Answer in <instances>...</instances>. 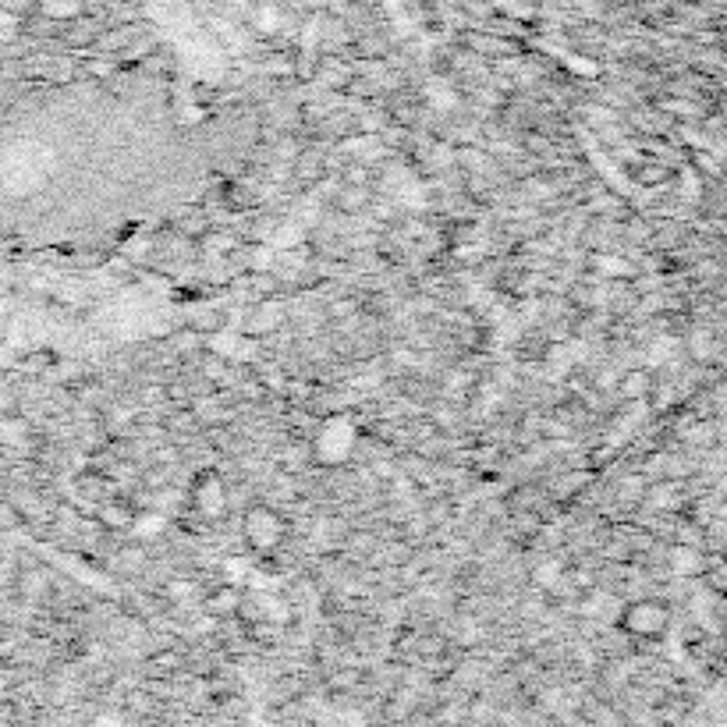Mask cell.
Listing matches in <instances>:
<instances>
[{"label": "cell", "instance_id": "obj_3", "mask_svg": "<svg viewBox=\"0 0 727 727\" xmlns=\"http://www.w3.org/2000/svg\"><path fill=\"white\" fill-rule=\"evenodd\" d=\"M242 536L256 554H270L284 543V518L274 508H249L242 518Z\"/></svg>", "mask_w": 727, "mask_h": 727}, {"label": "cell", "instance_id": "obj_4", "mask_svg": "<svg viewBox=\"0 0 727 727\" xmlns=\"http://www.w3.org/2000/svg\"><path fill=\"white\" fill-rule=\"evenodd\" d=\"M196 508L203 515H220L227 508V486L217 476H203L196 483Z\"/></svg>", "mask_w": 727, "mask_h": 727}, {"label": "cell", "instance_id": "obj_10", "mask_svg": "<svg viewBox=\"0 0 727 727\" xmlns=\"http://www.w3.org/2000/svg\"><path fill=\"white\" fill-rule=\"evenodd\" d=\"M171 593H174V600H188V593H192V586H188V582H174V586H171Z\"/></svg>", "mask_w": 727, "mask_h": 727}, {"label": "cell", "instance_id": "obj_5", "mask_svg": "<svg viewBox=\"0 0 727 727\" xmlns=\"http://www.w3.org/2000/svg\"><path fill=\"white\" fill-rule=\"evenodd\" d=\"M164 529H167V515H160V511H142V515H135L132 536H139V540H153V536H160Z\"/></svg>", "mask_w": 727, "mask_h": 727}, {"label": "cell", "instance_id": "obj_1", "mask_svg": "<svg viewBox=\"0 0 727 727\" xmlns=\"http://www.w3.org/2000/svg\"><path fill=\"white\" fill-rule=\"evenodd\" d=\"M621 628L635 639H660L671 625V610H667L664 600H632L625 610H621Z\"/></svg>", "mask_w": 727, "mask_h": 727}, {"label": "cell", "instance_id": "obj_9", "mask_svg": "<svg viewBox=\"0 0 727 727\" xmlns=\"http://www.w3.org/2000/svg\"><path fill=\"white\" fill-rule=\"evenodd\" d=\"M206 607H210L213 614H231V610H238V593L235 589H220L217 596L206 600Z\"/></svg>", "mask_w": 727, "mask_h": 727}, {"label": "cell", "instance_id": "obj_7", "mask_svg": "<svg viewBox=\"0 0 727 727\" xmlns=\"http://www.w3.org/2000/svg\"><path fill=\"white\" fill-rule=\"evenodd\" d=\"M649 387H653V384H649V373H646V369H632V373H625V376H621V394H625V398H646V394H649Z\"/></svg>", "mask_w": 727, "mask_h": 727}, {"label": "cell", "instance_id": "obj_8", "mask_svg": "<svg viewBox=\"0 0 727 727\" xmlns=\"http://www.w3.org/2000/svg\"><path fill=\"white\" fill-rule=\"evenodd\" d=\"M671 564H674V571H678V575H699V571H703V557H699L696 550H688V547L674 550Z\"/></svg>", "mask_w": 727, "mask_h": 727}, {"label": "cell", "instance_id": "obj_2", "mask_svg": "<svg viewBox=\"0 0 727 727\" xmlns=\"http://www.w3.org/2000/svg\"><path fill=\"white\" fill-rule=\"evenodd\" d=\"M355 440H359V430H355L352 419L344 415H334L320 426L316 433V462L323 465H341L348 454L355 451Z\"/></svg>", "mask_w": 727, "mask_h": 727}, {"label": "cell", "instance_id": "obj_6", "mask_svg": "<svg viewBox=\"0 0 727 727\" xmlns=\"http://www.w3.org/2000/svg\"><path fill=\"white\" fill-rule=\"evenodd\" d=\"M135 515H139V511L125 508V504H107V508H100V522L107 525V529H128L132 532Z\"/></svg>", "mask_w": 727, "mask_h": 727}]
</instances>
